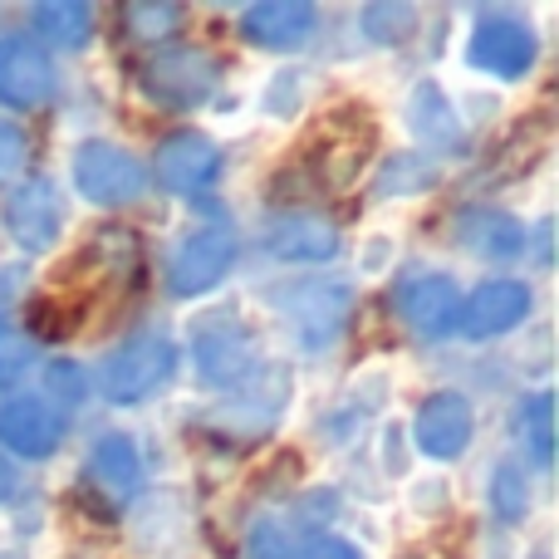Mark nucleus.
Here are the masks:
<instances>
[{"instance_id": "nucleus-30", "label": "nucleus", "mask_w": 559, "mask_h": 559, "mask_svg": "<svg viewBox=\"0 0 559 559\" xmlns=\"http://www.w3.org/2000/svg\"><path fill=\"white\" fill-rule=\"evenodd\" d=\"M427 177H432V163H423V157H403V163H393L383 173V187L378 192H397V187H423Z\"/></svg>"}, {"instance_id": "nucleus-7", "label": "nucleus", "mask_w": 559, "mask_h": 559, "mask_svg": "<svg viewBox=\"0 0 559 559\" xmlns=\"http://www.w3.org/2000/svg\"><path fill=\"white\" fill-rule=\"evenodd\" d=\"M466 55H472L476 69H486V74H496V79H521V74H531L540 45H535V29L521 25V20L486 15L481 25H476Z\"/></svg>"}, {"instance_id": "nucleus-20", "label": "nucleus", "mask_w": 559, "mask_h": 559, "mask_svg": "<svg viewBox=\"0 0 559 559\" xmlns=\"http://www.w3.org/2000/svg\"><path fill=\"white\" fill-rule=\"evenodd\" d=\"M35 25L49 45L59 49H79L94 35V10L79 5V0H39L35 5Z\"/></svg>"}, {"instance_id": "nucleus-29", "label": "nucleus", "mask_w": 559, "mask_h": 559, "mask_svg": "<svg viewBox=\"0 0 559 559\" xmlns=\"http://www.w3.org/2000/svg\"><path fill=\"white\" fill-rule=\"evenodd\" d=\"M25 157H29V138L20 133L15 123H0V177L20 173V167H25Z\"/></svg>"}, {"instance_id": "nucleus-1", "label": "nucleus", "mask_w": 559, "mask_h": 559, "mask_svg": "<svg viewBox=\"0 0 559 559\" xmlns=\"http://www.w3.org/2000/svg\"><path fill=\"white\" fill-rule=\"evenodd\" d=\"M216 79H222V64L206 49H163L143 64L138 84L163 108H197L216 94Z\"/></svg>"}, {"instance_id": "nucleus-17", "label": "nucleus", "mask_w": 559, "mask_h": 559, "mask_svg": "<svg viewBox=\"0 0 559 559\" xmlns=\"http://www.w3.org/2000/svg\"><path fill=\"white\" fill-rule=\"evenodd\" d=\"M289 314H295V324H299V338H305L309 348H319L344 329L348 289L344 285H305L295 295V305H289Z\"/></svg>"}, {"instance_id": "nucleus-25", "label": "nucleus", "mask_w": 559, "mask_h": 559, "mask_svg": "<svg viewBox=\"0 0 559 559\" xmlns=\"http://www.w3.org/2000/svg\"><path fill=\"white\" fill-rule=\"evenodd\" d=\"M74 319H79V309H69L64 299H35L29 305V329L39 338H64L74 329Z\"/></svg>"}, {"instance_id": "nucleus-23", "label": "nucleus", "mask_w": 559, "mask_h": 559, "mask_svg": "<svg viewBox=\"0 0 559 559\" xmlns=\"http://www.w3.org/2000/svg\"><path fill=\"white\" fill-rule=\"evenodd\" d=\"M29 364H35V344H29V334H20L10 319H0V388L15 383Z\"/></svg>"}, {"instance_id": "nucleus-24", "label": "nucleus", "mask_w": 559, "mask_h": 559, "mask_svg": "<svg viewBox=\"0 0 559 559\" xmlns=\"http://www.w3.org/2000/svg\"><path fill=\"white\" fill-rule=\"evenodd\" d=\"M491 496H496V511H501L506 521H521V515H525V506H531V491H525V476H521V466H501V472H496Z\"/></svg>"}, {"instance_id": "nucleus-5", "label": "nucleus", "mask_w": 559, "mask_h": 559, "mask_svg": "<svg viewBox=\"0 0 559 559\" xmlns=\"http://www.w3.org/2000/svg\"><path fill=\"white\" fill-rule=\"evenodd\" d=\"M236 231L231 226H202V231H192L182 246H177L173 265H167V285H173V295H206V289L216 285L226 271H231L236 261Z\"/></svg>"}, {"instance_id": "nucleus-19", "label": "nucleus", "mask_w": 559, "mask_h": 559, "mask_svg": "<svg viewBox=\"0 0 559 559\" xmlns=\"http://www.w3.org/2000/svg\"><path fill=\"white\" fill-rule=\"evenodd\" d=\"M407 123H413V133L423 138V143H432V147H462V123H456L452 104H447V94L437 84H427V79L413 88Z\"/></svg>"}, {"instance_id": "nucleus-16", "label": "nucleus", "mask_w": 559, "mask_h": 559, "mask_svg": "<svg viewBox=\"0 0 559 559\" xmlns=\"http://www.w3.org/2000/svg\"><path fill=\"white\" fill-rule=\"evenodd\" d=\"M88 481L98 486V496H108L114 506L133 501L138 486H143V462H138V447L128 442L123 432L104 437L88 456Z\"/></svg>"}, {"instance_id": "nucleus-3", "label": "nucleus", "mask_w": 559, "mask_h": 559, "mask_svg": "<svg viewBox=\"0 0 559 559\" xmlns=\"http://www.w3.org/2000/svg\"><path fill=\"white\" fill-rule=\"evenodd\" d=\"M255 334L236 314H212L206 324H197V368L212 388L231 383H255Z\"/></svg>"}, {"instance_id": "nucleus-26", "label": "nucleus", "mask_w": 559, "mask_h": 559, "mask_svg": "<svg viewBox=\"0 0 559 559\" xmlns=\"http://www.w3.org/2000/svg\"><path fill=\"white\" fill-rule=\"evenodd\" d=\"M555 397L550 393H535V403H531V447H535V462L540 466H550V456H555V437H550V427H555Z\"/></svg>"}, {"instance_id": "nucleus-9", "label": "nucleus", "mask_w": 559, "mask_h": 559, "mask_svg": "<svg viewBox=\"0 0 559 559\" xmlns=\"http://www.w3.org/2000/svg\"><path fill=\"white\" fill-rule=\"evenodd\" d=\"M222 173V153H216L212 138L202 133H173L163 147H157V182L177 197L206 192Z\"/></svg>"}, {"instance_id": "nucleus-31", "label": "nucleus", "mask_w": 559, "mask_h": 559, "mask_svg": "<svg viewBox=\"0 0 559 559\" xmlns=\"http://www.w3.org/2000/svg\"><path fill=\"white\" fill-rule=\"evenodd\" d=\"M299 559H364V555H358L348 540H334V535H319V540H309V545H305V555H299Z\"/></svg>"}, {"instance_id": "nucleus-12", "label": "nucleus", "mask_w": 559, "mask_h": 559, "mask_svg": "<svg viewBox=\"0 0 559 559\" xmlns=\"http://www.w3.org/2000/svg\"><path fill=\"white\" fill-rule=\"evenodd\" d=\"M265 251L275 261H295V265H314L329 261L338 251V231L324 216H299V212H280L265 222Z\"/></svg>"}, {"instance_id": "nucleus-15", "label": "nucleus", "mask_w": 559, "mask_h": 559, "mask_svg": "<svg viewBox=\"0 0 559 559\" xmlns=\"http://www.w3.org/2000/svg\"><path fill=\"white\" fill-rule=\"evenodd\" d=\"M241 35L261 49H299L314 35V10L299 0H261L241 15Z\"/></svg>"}, {"instance_id": "nucleus-32", "label": "nucleus", "mask_w": 559, "mask_h": 559, "mask_svg": "<svg viewBox=\"0 0 559 559\" xmlns=\"http://www.w3.org/2000/svg\"><path fill=\"white\" fill-rule=\"evenodd\" d=\"M10 496H15V466L0 456V501H10Z\"/></svg>"}, {"instance_id": "nucleus-28", "label": "nucleus", "mask_w": 559, "mask_h": 559, "mask_svg": "<svg viewBox=\"0 0 559 559\" xmlns=\"http://www.w3.org/2000/svg\"><path fill=\"white\" fill-rule=\"evenodd\" d=\"M45 383H49V393L64 397V403H79V397L88 393V378H84V368L79 364H49Z\"/></svg>"}, {"instance_id": "nucleus-14", "label": "nucleus", "mask_w": 559, "mask_h": 559, "mask_svg": "<svg viewBox=\"0 0 559 559\" xmlns=\"http://www.w3.org/2000/svg\"><path fill=\"white\" fill-rule=\"evenodd\" d=\"M59 437H64V423L39 397H10V403H0V442L15 456H49L59 447Z\"/></svg>"}, {"instance_id": "nucleus-13", "label": "nucleus", "mask_w": 559, "mask_h": 559, "mask_svg": "<svg viewBox=\"0 0 559 559\" xmlns=\"http://www.w3.org/2000/svg\"><path fill=\"white\" fill-rule=\"evenodd\" d=\"M525 314H531V289H525L521 280H491V285H481L472 299H462V319H456V324L472 338H491V334L515 329Z\"/></svg>"}, {"instance_id": "nucleus-6", "label": "nucleus", "mask_w": 559, "mask_h": 559, "mask_svg": "<svg viewBox=\"0 0 559 559\" xmlns=\"http://www.w3.org/2000/svg\"><path fill=\"white\" fill-rule=\"evenodd\" d=\"M5 231L15 236V246L25 251H49L64 231V202H59V187L49 177L35 182H20L5 202Z\"/></svg>"}, {"instance_id": "nucleus-4", "label": "nucleus", "mask_w": 559, "mask_h": 559, "mask_svg": "<svg viewBox=\"0 0 559 559\" xmlns=\"http://www.w3.org/2000/svg\"><path fill=\"white\" fill-rule=\"evenodd\" d=\"M74 182L94 206H128L147 192V173L133 153L114 143H84L74 153Z\"/></svg>"}, {"instance_id": "nucleus-21", "label": "nucleus", "mask_w": 559, "mask_h": 559, "mask_svg": "<svg viewBox=\"0 0 559 559\" xmlns=\"http://www.w3.org/2000/svg\"><path fill=\"white\" fill-rule=\"evenodd\" d=\"M123 20L138 39H163L182 25V5H177V0H133V5L123 10Z\"/></svg>"}, {"instance_id": "nucleus-18", "label": "nucleus", "mask_w": 559, "mask_h": 559, "mask_svg": "<svg viewBox=\"0 0 559 559\" xmlns=\"http://www.w3.org/2000/svg\"><path fill=\"white\" fill-rule=\"evenodd\" d=\"M462 246L476 251L481 261H515L525 246V231H521V222H511V216H501V212H466Z\"/></svg>"}, {"instance_id": "nucleus-22", "label": "nucleus", "mask_w": 559, "mask_h": 559, "mask_svg": "<svg viewBox=\"0 0 559 559\" xmlns=\"http://www.w3.org/2000/svg\"><path fill=\"white\" fill-rule=\"evenodd\" d=\"M358 20H364V35L368 39H378V45H397V39L413 35L417 10L413 5H368Z\"/></svg>"}, {"instance_id": "nucleus-11", "label": "nucleus", "mask_w": 559, "mask_h": 559, "mask_svg": "<svg viewBox=\"0 0 559 559\" xmlns=\"http://www.w3.org/2000/svg\"><path fill=\"white\" fill-rule=\"evenodd\" d=\"M472 442V403L462 393H432L417 407V447L437 462H452Z\"/></svg>"}, {"instance_id": "nucleus-10", "label": "nucleus", "mask_w": 559, "mask_h": 559, "mask_svg": "<svg viewBox=\"0 0 559 559\" xmlns=\"http://www.w3.org/2000/svg\"><path fill=\"white\" fill-rule=\"evenodd\" d=\"M397 314L427 338H442L462 319V289L447 275H417L397 289Z\"/></svg>"}, {"instance_id": "nucleus-27", "label": "nucleus", "mask_w": 559, "mask_h": 559, "mask_svg": "<svg viewBox=\"0 0 559 559\" xmlns=\"http://www.w3.org/2000/svg\"><path fill=\"white\" fill-rule=\"evenodd\" d=\"M246 559H289V531L280 521H261L246 535Z\"/></svg>"}, {"instance_id": "nucleus-2", "label": "nucleus", "mask_w": 559, "mask_h": 559, "mask_svg": "<svg viewBox=\"0 0 559 559\" xmlns=\"http://www.w3.org/2000/svg\"><path fill=\"white\" fill-rule=\"evenodd\" d=\"M177 354L167 338H133L98 364V393L108 403H143L173 378Z\"/></svg>"}, {"instance_id": "nucleus-8", "label": "nucleus", "mask_w": 559, "mask_h": 559, "mask_svg": "<svg viewBox=\"0 0 559 559\" xmlns=\"http://www.w3.org/2000/svg\"><path fill=\"white\" fill-rule=\"evenodd\" d=\"M55 94V64L29 35L0 39V104L10 108H39Z\"/></svg>"}]
</instances>
